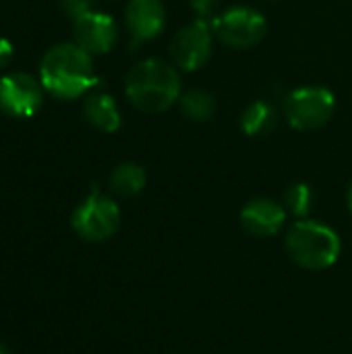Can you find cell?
Segmentation results:
<instances>
[{
    "mask_svg": "<svg viewBox=\"0 0 352 354\" xmlns=\"http://www.w3.org/2000/svg\"><path fill=\"white\" fill-rule=\"evenodd\" d=\"M44 89L58 100H77L98 85L93 58L75 41L52 46L39 64Z\"/></svg>",
    "mask_w": 352,
    "mask_h": 354,
    "instance_id": "cell-1",
    "label": "cell"
},
{
    "mask_svg": "<svg viewBox=\"0 0 352 354\" xmlns=\"http://www.w3.org/2000/svg\"><path fill=\"white\" fill-rule=\"evenodd\" d=\"M129 102L145 114H160L172 108L183 95V83L176 66L160 58L137 62L124 81Z\"/></svg>",
    "mask_w": 352,
    "mask_h": 354,
    "instance_id": "cell-2",
    "label": "cell"
},
{
    "mask_svg": "<svg viewBox=\"0 0 352 354\" xmlns=\"http://www.w3.org/2000/svg\"><path fill=\"white\" fill-rule=\"evenodd\" d=\"M340 236L326 224L299 220L286 234V251L303 270H328L340 257Z\"/></svg>",
    "mask_w": 352,
    "mask_h": 354,
    "instance_id": "cell-3",
    "label": "cell"
},
{
    "mask_svg": "<svg viewBox=\"0 0 352 354\" xmlns=\"http://www.w3.org/2000/svg\"><path fill=\"white\" fill-rule=\"evenodd\" d=\"M71 226L83 241L102 243L116 234L120 226V207L114 199L93 191L73 212Z\"/></svg>",
    "mask_w": 352,
    "mask_h": 354,
    "instance_id": "cell-4",
    "label": "cell"
},
{
    "mask_svg": "<svg viewBox=\"0 0 352 354\" xmlns=\"http://www.w3.org/2000/svg\"><path fill=\"white\" fill-rule=\"evenodd\" d=\"M336 110V95L328 87H299L284 100V114L293 129L315 131L324 127Z\"/></svg>",
    "mask_w": 352,
    "mask_h": 354,
    "instance_id": "cell-5",
    "label": "cell"
},
{
    "mask_svg": "<svg viewBox=\"0 0 352 354\" xmlns=\"http://www.w3.org/2000/svg\"><path fill=\"white\" fill-rule=\"evenodd\" d=\"M214 35L228 48L247 50L257 46L268 33L266 17L251 6H234L212 21Z\"/></svg>",
    "mask_w": 352,
    "mask_h": 354,
    "instance_id": "cell-6",
    "label": "cell"
},
{
    "mask_svg": "<svg viewBox=\"0 0 352 354\" xmlns=\"http://www.w3.org/2000/svg\"><path fill=\"white\" fill-rule=\"evenodd\" d=\"M214 29L212 21L195 19L193 23L178 29L170 41V58L172 64L185 73L199 71L212 58L214 48Z\"/></svg>",
    "mask_w": 352,
    "mask_h": 354,
    "instance_id": "cell-7",
    "label": "cell"
},
{
    "mask_svg": "<svg viewBox=\"0 0 352 354\" xmlns=\"http://www.w3.org/2000/svg\"><path fill=\"white\" fill-rule=\"evenodd\" d=\"M44 104V85L27 73H10L0 79V112L15 118H31Z\"/></svg>",
    "mask_w": 352,
    "mask_h": 354,
    "instance_id": "cell-8",
    "label": "cell"
},
{
    "mask_svg": "<svg viewBox=\"0 0 352 354\" xmlns=\"http://www.w3.org/2000/svg\"><path fill=\"white\" fill-rule=\"evenodd\" d=\"M73 35H75V44H79L91 56L106 54L114 48L118 39V25L106 12L89 10L83 17L75 19Z\"/></svg>",
    "mask_w": 352,
    "mask_h": 354,
    "instance_id": "cell-9",
    "label": "cell"
},
{
    "mask_svg": "<svg viewBox=\"0 0 352 354\" xmlns=\"http://www.w3.org/2000/svg\"><path fill=\"white\" fill-rule=\"evenodd\" d=\"M166 6L162 0H129L124 10V23L133 37V44L156 39L166 29Z\"/></svg>",
    "mask_w": 352,
    "mask_h": 354,
    "instance_id": "cell-10",
    "label": "cell"
},
{
    "mask_svg": "<svg viewBox=\"0 0 352 354\" xmlns=\"http://www.w3.org/2000/svg\"><path fill=\"white\" fill-rule=\"evenodd\" d=\"M286 222V207L274 199L268 197H257L251 199L243 209H241V224L243 228L259 239L274 236L284 228Z\"/></svg>",
    "mask_w": 352,
    "mask_h": 354,
    "instance_id": "cell-11",
    "label": "cell"
},
{
    "mask_svg": "<svg viewBox=\"0 0 352 354\" xmlns=\"http://www.w3.org/2000/svg\"><path fill=\"white\" fill-rule=\"evenodd\" d=\"M83 114H85L87 122L102 133H116L122 124L120 110H118L114 97L104 91H95L85 97Z\"/></svg>",
    "mask_w": 352,
    "mask_h": 354,
    "instance_id": "cell-12",
    "label": "cell"
},
{
    "mask_svg": "<svg viewBox=\"0 0 352 354\" xmlns=\"http://www.w3.org/2000/svg\"><path fill=\"white\" fill-rule=\"evenodd\" d=\"M278 124L276 108L266 100H255L241 114V129L247 137H266Z\"/></svg>",
    "mask_w": 352,
    "mask_h": 354,
    "instance_id": "cell-13",
    "label": "cell"
},
{
    "mask_svg": "<svg viewBox=\"0 0 352 354\" xmlns=\"http://www.w3.org/2000/svg\"><path fill=\"white\" fill-rule=\"evenodd\" d=\"M108 185H110V191L118 197H135L145 189L147 172L139 164L124 162L110 172Z\"/></svg>",
    "mask_w": 352,
    "mask_h": 354,
    "instance_id": "cell-14",
    "label": "cell"
},
{
    "mask_svg": "<svg viewBox=\"0 0 352 354\" xmlns=\"http://www.w3.org/2000/svg\"><path fill=\"white\" fill-rule=\"evenodd\" d=\"M178 106L183 114L193 122H207L216 114V97L205 89H189L180 95Z\"/></svg>",
    "mask_w": 352,
    "mask_h": 354,
    "instance_id": "cell-15",
    "label": "cell"
},
{
    "mask_svg": "<svg viewBox=\"0 0 352 354\" xmlns=\"http://www.w3.org/2000/svg\"><path fill=\"white\" fill-rule=\"evenodd\" d=\"M284 207L293 214V216H297V218H305V216H309V212H311V207H313V191H311V187L309 185H305V183H295V185H290L288 189H286V193H284Z\"/></svg>",
    "mask_w": 352,
    "mask_h": 354,
    "instance_id": "cell-16",
    "label": "cell"
},
{
    "mask_svg": "<svg viewBox=\"0 0 352 354\" xmlns=\"http://www.w3.org/2000/svg\"><path fill=\"white\" fill-rule=\"evenodd\" d=\"M60 6H62L64 15L75 21L91 10V0H60Z\"/></svg>",
    "mask_w": 352,
    "mask_h": 354,
    "instance_id": "cell-17",
    "label": "cell"
},
{
    "mask_svg": "<svg viewBox=\"0 0 352 354\" xmlns=\"http://www.w3.org/2000/svg\"><path fill=\"white\" fill-rule=\"evenodd\" d=\"M189 4L195 10L197 19L210 21V17H214V8H216L218 0H189Z\"/></svg>",
    "mask_w": 352,
    "mask_h": 354,
    "instance_id": "cell-18",
    "label": "cell"
},
{
    "mask_svg": "<svg viewBox=\"0 0 352 354\" xmlns=\"http://www.w3.org/2000/svg\"><path fill=\"white\" fill-rule=\"evenodd\" d=\"M10 60H12V44L0 37V68H4Z\"/></svg>",
    "mask_w": 352,
    "mask_h": 354,
    "instance_id": "cell-19",
    "label": "cell"
},
{
    "mask_svg": "<svg viewBox=\"0 0 352 354\" xmlns=\"http://www.w3.org/2000/svg\"><path fill=\"white\" fill-rule=\"evenodd\" d=\"M0 354H10V351H8L4 344H0Z\"/></svg>",
    "mask_w": 352,
    "mask_h": 354,
    "instance_id": "cell-20",
    "label": "cell"
},
{
    "mask_svg": "<svg viewBox=\"0 0 352 354\" xmlns=\"http://www.w3.org/2000/svg\"><path fill=\"white\" fill-rule=\"evenodd\" d=\"M349 207H351V212H352V187H351V191H349Z\"/></svg>",
    "mask_w": 352,
    "mask_h": 354,
    "instance_id": "cell-21",
    "label": "cell"
}]
</instances>
